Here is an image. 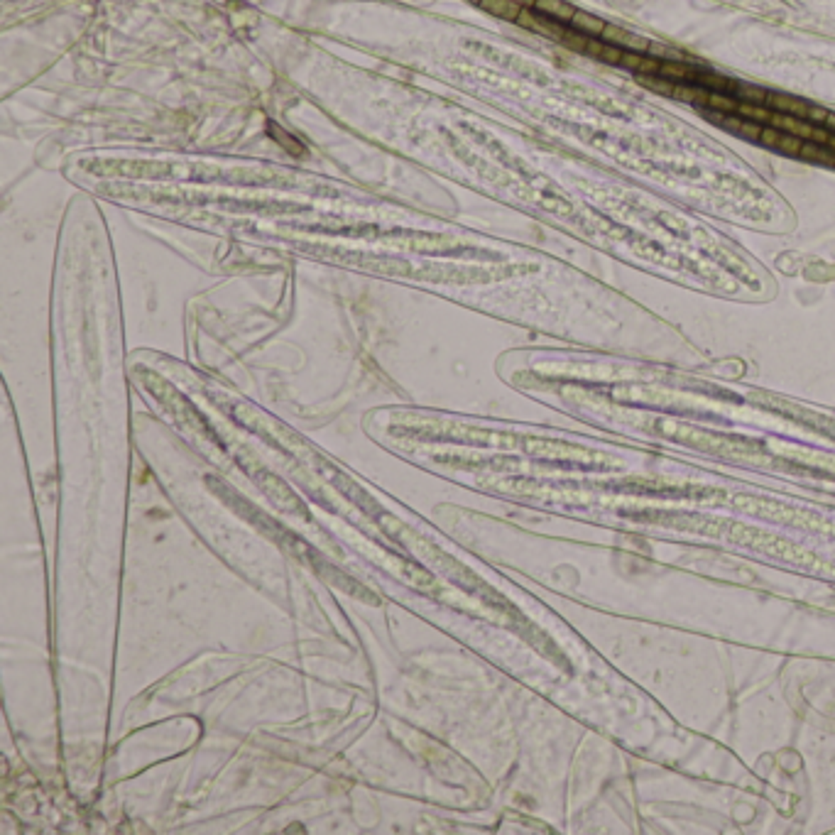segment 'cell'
I'll use <instances>...</instances> for the list:
<instances>
[{
	"mask_svg": "<svg viewBox=\"0 0 835 835\" xmlns=\"http://www.w3.org/2000/svg\"><path fill=\"white\" fill-rule=\"evenodd\" d=\"M801 147H804V137H796V135H789V132H784L782 140H779L777 150L784 152V154H792V157H799L801 154Z\"/></svg>",
	"mask_w": 835,
	"mask_h": 835,
	"instance_id": "15",
	"label": "cell"
},
{
	"mask_svg": "<svg viewBox=\"0 0 835 835\" xmlns=\"http://www.w3.org/2000/svg\"><path fill=\"white\" fill-rule=\"evenodd\" d=\"M762 130H765V125L762 123H755V120H748L745 118L743 120V125H740V130L735 132V135H740V137H745V140H760L762 137Z\"/></svg>",
	"mask_w": 835,
	"mask_h": 835,
	"instance_id": "16",
	"label": "cell"
},
{
	"mask_svg": "<svg viewBox=\"0 0 835 835\" xmlns=\"http://www.w3.org/2000/svg\"><path fill=\"white\" fill-rule=\"evenodd\" d=\"M799 159H806V162H818V164H831V167H835V150H833V147H828V145H821V142L804 140V147H801Z\"/></svg>",
	"mask_w": 835,
	"mask_h": 835,
	"instance_id": "7",
	"label": "cell"
},
{
	"mask_svg": "<svg viewBox=\"0 0 835 835\" xmlns=\"http://www.w3.org/2000/svg\"><path fill=\"white\" fill-rule=\"evenodd\" d=\"M639 84L651 88V91L661 93V96H671L674 93V86H676V81L671 79H664V76H656V74H637Z\"/></svg>",
	"mask_w": 835,
	"mask_h": 835,
	"instance_id": "12",
	"label": "cell"
},
{
	"mask_svg": "<svg viewBox=\"0 0 835 835\" xmlns=\"http://www.w3.org/2000/svg\"><path fill=\"white\" fill-rule=\"evenodd\" d=\"M534 10H539L541 15H549V18H554L558 22H571L578 8H573L566 0H536Z\"/></svg>",
	"mask_w": 835,
	"mask_h": 835,
	"instance_id": "4",
	"label": "cell"
},
{
	"mask_svg": "<svg viewBox=\"0 0 835 835\" xmlns=\"http://www.w3.org/2000/svg\"><path fill=\"white\" fill-rule=\"evenodd\" d=\"M770 125L777 130H782V132H789V135L804 137V140H811V137H814V128H816V125L809 123L806 118H796V115H789V113H777V110L772 113Z\"/></svg>",
	"mask_w": 835,
	"mask_h": 835,
	"instance_id": "2",
	"label": "cell"
},
{
	"mask_svg": "<svg viewBox=\"0 0 835 835\" xmlns=\"http://www.w3.org/2000/svg\"><path fill=\"white\" fill-rule=\"evenodd\" d=\"M782 135H784L782 130L772 128V125H765V130H762V137H760V142H765L767 147H774V150H777V145H779V140H782Z\"/></svg>",
	"mask_w": 835,
	"mask_h": 835,
	"instance_id": "18",
	"label": "cell"
},
{
	"mask_svg": "<svg viewBox=\"0 0 835 835\" xmlns=\"http://www.w3.org/2000/svg\"><path fill=\"white\" fill-rule=\"evenodd\" d=\"M765 106H770L772 110H777V113H789V115H796V118H806V115H809L811 103H806L804 98H796V96H789V93H782V91H770V93H767Z\"/></svg>",
	"mask_w": 835,
	"mask_h": 835,
	"instance_id": "1",
	"label": "cell"
},
{
	"mask_svg": "<svg viewBox=\"0 0 835 835\" xmlns=\"http://www.w3.org/2000/svg\"><path fill=\"white\" fill-rule=\"evenodd\" d=\"M696 84L706 86L708 91H720V93H730L735 91V86H738V81H730L725 76L720 74H713V71H701L698 79H696Z\"/></svg>",
	"mask_w": 835,
	"mask_h": 835,
	"instance_id": "10",
	"label": "cell"
},
{
	"mask_svg": "<svg viewBox=\"0 0 835 835\" xmlns=\"http://www.w3.org/2000/svg\"><path fill=\"white\" fill-rule=\"evenodd\" d=\"M823 128H828L835 135V113H828V118H826V123H823Z\"/></svg>",
	"mask_w": 835,
	"mask_h": 835,
	"instance_id": "21",
	"label": "cell"
},
{
	"mask_svg": "<svg viewBox=\"0 0 835 835\" xmlns=\"http://www.w3.org/2000/svg\"><path fill=\"white\" fill-rule=\"evenodd\" d=\"M828 113H831V110H826L823 106H814V103H811L806 120H809V123H814V125H823V123H826V118H828Z\"/></svg>",
	"mask_w": 835,
	"mask_h": 835,
	"instance_id": "19",
	"label": "cell"
},
{
	"mask_svg": "<svg viewBox=\"0 0 835 835\" xmlns=\"http://www.w3.org/2000/svg\"><path fill=\"white\" fill-rule=\"evenodd\" d=\"M706 106L711 110H716V113H738L740 101L730 96V93L711 91V93H708V103H706Z\"/></svg>",
	"mask_w": 835,
	"mask_h": 835,
	"instance_id": "11",
	"label": "cell"
},
{
	"mask_svg": "<svg viewBox=\"0 0 835 835\" xmlns=\"http://www.w3.org/2000/svg\"><path fill=\"white\" fill-rule=\"evenodd\" d=\"M659 66H661V59L647 57V54H644V62H642V66H639L637 74H656V76H659Z\"/></svg>",
	"mask_w": 835,
	"mask_h": 835,
	"instance_id": "20",
	"label": "cell"
},
{
	"mask_svg": "<svg viewBox=\"0 0 835 835\" xmlns=\"http://www.w3.org/2000/svg\"><path fill=\"white\" fill-rule=\"evenodd\" d=\"M708 88L701 86V84H686V81H676V86H674V93L671 98H676V101L681 103H693V106H706L708 103Z\"/></svg>",
	"mask_w": 835,
	"mask_h": 835,
	"instance_id": "5",
	"label": "cell"
},
{
	"mask_svg": "<svg viewBox=\"0 0 835 835\" xmlns=\"http://www.w3.org/2000/svg\"><path fill=\"white\" fill-rule=\"evenodd\" d=\"M698 74L701 71L696 69V66L684 64V62H679V59H661V66H659V76L671 79V81H696L698 79Z\"/></svg>",
	"mask_w": 835,
	"mask_h": 835,
	"instance_id": "3",
	"label": "cell"
},
{
	"mask_svg": "<svg viewBox=\"0 0 835 835\" xmlns=\"http://www.w3.org/2000/svg\"><path fill=\"white\" fill-rule=\"evenodd\" d=\"M772 113L774 110L770 106H765V103L740 101V106H738V115H743V118H748V120H755V123H762V125L770 123Z\"/></svg>",
	"mask_w": 835,
	"mask_h": 835,
	"instance_id": "9",
	"label": "cell"
},
{
	"mask_svg": "<svg viewBox=\"0 0 835 835\" xmlns=\"http://www.w3.org/2000/svg\"><path fill=\"white\" fill-rule=\"evenodd\" d=\"M478 5L485 10V13L495 15V18H500V20H510V22H517L519 13H522V5L514 3V0H478Z\"/></svg>",
	"mask_w": 835,
	"mask_h": 835,
	"instance_id": "6",
	"label": "cell"
},
{
	"mask_svg": "<svg viewBox=\"0 0 835 835\" xmlns=\"http://www.w3.org/2000/svg\"><path fill=\"white\" fill-rule=\"evenodd\" d=\"M568 25H571L573 30L588 35V37H600L607 22L600 20V18H595V15H590V13H585V10H576V15H573V20L568 22Z\"/></svg>",
	"mask_w": 835,
	"mask_h": 835,
	"instance_id": "8",
	"label": "cell"
},
{
	"mask_svg": "<svg viewBox=\"0 0 835 835\" xmlns=\"http://www.w3.org/2000/svg\"><path fill=\"white\" fill-rule=\"evenodd\" d=\"M622 54H624L622 47H617V44H610V42L602 40V47H600V52H598V57H595V59H600V62H605V64H612V66H620Z\"/></svg>",
	"mask_w": 835,
	"mask_h": 835,
	"instance_id": "14",
	"label": "cell"
},
{
	"mask_svg": "<svg viewBox=\"0 0 835 835\" xmlns=\"http://www.w3.org/2000/svg\"><path fill=\"white\" fill-rule=\"evenodd\" d=\"M642 62H644V54L642 52H629V49H624L620 66H624V69H629V71H634V74H637Z\"/></svg>",
	"mask_w": 835,
	"mask_h": 835,
	"instance_id": "17",
	"label": "cell"
},
{
	"mask_svg": "<svg viewBox=\"0 0 835 835\" xmlns=\"http://www.w3.org/2000/svg\"><path fill=\"white\" fill-rule=\"evenodd\" d=\"M767 88L757 86V84H738L735 86V98L738 101H750V103H765L767 101Z\"/></svg>",
	"mask_w": 835,
	"mask_h": 835,
	"instance_id": "13",
	"label": "cell"
},
{
	"mask_svg": "<svg viewBox=\"0 0 835 835\" xmlns=\"http://www.w3.org/2000/svg\"><path fill=\"white\" fill-rule=\"evenodd\" d=\"M514 3H519V5H522V8H534V3H536V0H514Z\"/></svg>",
	"mask_w": 835,
	"mask_h": 835,
	"instance_id": "22",
	"label": "cell"
}]
</instances>
